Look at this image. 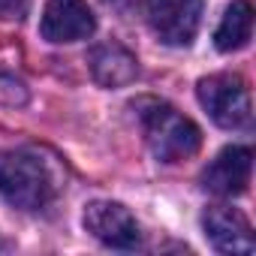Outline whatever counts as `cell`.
Wrapping results in <instances>:
<instances>
[{"mask_svg": "<svg viewBox=\"0 0 256 256\" xmlns=\"http://www.w3.org/2000/svg\"><path fill=\"white\" fill-rule=\"evenodd\" d=\"M133 108L139 112L145 142L160 163H181L199 151L202 130L190 118H184L178 108H172L169 102L139 100V102H133Z\"/></svg>", "mask_w": 256, "mask_h": 256, "instance_id": "cell-1", "label": "cell"}, {"mask_svg": "<svg viewBox=\"0 0 256 256\" xmlns=\"http://www.w3.org/2000/svg\"><path fill=\"white\" fill-rule=\"evenodd\" d=\"M0 196L18 211H40L54 196V178L30 151H0Z\"/></svg>", "mask_w": 256, "mask_h": 256, "instance_id": "cell-2", "label": "cell"}, {"mask_svg": "<svg viewBox=\"0 0 256 256\" xmlns=\"http://www.w3.org/2000/svg\"><path fill=\"white\" fill-rule=\"evenodd\" d=\"M196 96L202 108L208 112V118L217 126H223V130H244V126H250L253 106H250V90L244 78L229 76V72L208 76L196 84Z\"/></svg>", "mask_w": 256, "mask_h": 256, "instance_id": "cell-3", "label": "cell"}, {"mask_svg": "<svg viewBox=\"0 0 256 256\" xmlns=\"http://www.w3.org/2000/svg\"><path fill=\"white\" fill-rule=\"evenodd\" d=\"M82 223L100 244L114 247V250H133L142 241L136 217L120 202H108V199L90 202L84 208V214H82Z\"/></svg>", "mask_w": 256, "mask_h": 256, "instance_id": "cell-4", "label": "cell"}, {"mask_svg": "<svg viewBox=\"0 0 256 256\" xmlns=\"http://www.w3.org/2000/svg\"><path fill=\"white\" fill-rule=\"evenodd\" d=\"M148 24L166 46H190L199 18H202V0H148Z\"/></svg>", "mask_w": 256, "mask_h": 256, "instance_id": "cell-5", "label": "cell"}, {"mask_svg": "<svg viewBox=\"0 0 256 256\" xmlns=\"http://www.w3.org/2000/svg\"><path fill=\"white\" fill-rule=\"evenodd\" d=\"M96 22L88 0H48L40 30L48 42H78L94 34Z\"/></svg>", "mask_w": 256, "mask_h": 256, "instance_id": "cell-6", "label": "cell"}, {"mask_svg": "<svg viewBox=\"0 0 256 256\" xmlns=\"http://www.w3.org/2000/svg\"><path fill=\"white\" fill-rule=\"evenodd\" d=\"M253 172V151L247 145H232L223 148L208 169L202 172V187L214 196H241L250 184Z\"/></svg>", "mask_w": 256, "mask_h": 256, "instance_id": "cell-7", "label": "cell"}, {"mask_svg": "<svg viewBox=\"0 0 256 256\" xmlns=\"http://www.w3.org/2000/svg\"><path fill=\"white\" fill-rule=\"evenodd\" d=\"M202 229L220 253H253L256 250L250 220L238 208H223V205L208 208L202 217Z\"/></svg>", "mask_w": 256, "mask_h": 256, "instance_id": "cell-8", "label": "cell"}, {"mask_svg": "<svg viewBox=\"0 0 256 256\" xmlns=\"http://www.w3.org/2000/svg\"><path fill=\"white\" fill-rule=\"evenodd\" d=\"M88 66H90L94 82L102 84V88H124V84H130L136 78V72H139L136 58L124 46H118V42L96 46L88 54Z\"/></svg>", "mask_w": 256, "mask_h": 256, "instance_id": "cell-9", "label": "cell"}, {"mask_svg": "<svg viewBox=\"0 0 256 256\" xmlns=\"http://www.w3.org/2000/svg\"><path fill=\"white\" fill-rule=\"evenodd\" d=\"M253 36V6L247 0H235L226 6L217 30H214V46L220 52H238L250 42Z\"/></svg>", "mask_w": 256, "mask_h": 256, "instance_id": "cell-10", "label": "cell"}, {"mask_svg": "<svg viewBox=\"0 0 256 256\" xmlns=\"http://www.w3.org/2000/svg\"><path fill=\"white\" fill-rule=\"evenodd\" d=\"M28 16V0H0V22H22Z\"/></svg>", "mask_w": 256, "mask_h": 256, "instance_id": "cell-11", "label": "cell"}, {"mask_svg": "<svg viewBox=\"0 0 256 256\" xmlns=\"http://www.w3.org/2000/svg\"><path fill=\"white\" fill-rule=\"evenodd\" d=\"M106 4H108L112 10H118V12H130V10L139 4V0H106Z\"/></svg>", "mask_w": 256, "mask_h": 256, "instance_id": "cell-12", "label": "cell"}]
</instances>
